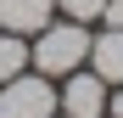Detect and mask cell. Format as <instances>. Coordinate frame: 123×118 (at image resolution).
<instances>
[{
  "label": "cell",
  "mask_w": 123,
  "mask_h": 118,
  "mask_svg": "<svg viewBox=\"0 0 123 118\" xmlns=\"http://www.w3.org/2000/svg\"><path fill=\"white\" fill-rule=\"evenodd\" d=\"M90 23H73V17H50L45 28L28 39V68L45 79H67L90 62Z\"/></svg>",
  "instance_id": "cell-1"
},
{
  "label": "cell",
  "mask_w": 123,
  "mask_h": 118,
  "mask_svg": "<svg viewBox=\"0 0 123 118\" xmlns=\"http://www.w3.org/2000/svg\"><path fill=\"white\" fill-rule=\"evenodd\" d=\"M0 118H56V79L45 73H17L0 84Z\"/></svg>",
  "instance_id": "cell-2"
},
{
  "label": "cell",
  "mask_w": 123,
  "mask_h": 118,
  "mask_svg": "<svg viewBox=\"0 0 123 118\" xmlns=\"http://www.w3.org/2000/svg\"><path fill=\"white\" fill-rule=\"evenodd\" d=\"M106 96H112V84L95 79L90 68L56 79V112L62 118H106Z\"/></svg>",
  "instance_id": "cell-3"
},
{
  "label": "cell",
  "mask_w": 123,
  "mask_h": 118,
  "mask_svg": "<svg viewBox=\"0 0 123 118\" xmlns=\"http://www.w3.org/2000/svg\"><path fill=\"white\" fill-rule=\"evenodd\" d=\"M50 17H56V0H0V28L6 34H28L34 39Z\"/></svg>",
  "instance_id": "cell-4"
},
{
  "label": "cell",
  "mask_w": 123,
  "mask_h": 118,
  "mask_svg": "<svg viewBox=\"0 0 123 118\" xmlns=\"http://www.w3.org/2000/svg\"><path fill=\"white\" fill-rule=\"evenodd\" d=\"M95 79H106V84H123V28H101L90 39V62H84Z\"/></svg>",
  "instance_id": "cell-5"
},
{
  "label": "cell",
  "mask_w": 123,
  "mask_h": 118,
  "mask_svg": "<svg viewBox=\"0 0 123 118\" xmlns=\"http://www.w3.org/2000/svg\"><path fill=\"white\" fill-rule=\"evenodd\" d=\"M17 73H28V34H6L0 28V84Z\"/></svg>",
  "instance_id": "cell-6"
},
{
  "label": "cell",
  "mask_w": 123,
  "mask_h": 118,
  "mask_svg": "<svg viewBox=\"0 0 123 118\" xmlns=\"http://www.w3.org/2000/svg\"><path fill=\"white\" fill-rule=\"evenodd\" d=\"M106 0H56V17H73V23H101Z\"/></svg>",
  "instance_id": "cell-7"
},
{
  "label": "cell",
  "mask_w": 123,
  "mask_h": 118,
  "mask_svg": "<svg viewBox=\"0 0 123 118\" xmlns=\"http://www.w3.org/2000/svg\"><path fill=\"white\" fill-rule=\"evenodd\" d=\"M101 28H123V0H106V11H101Z\"/></svg>",
  "instance_id": "cell-8"
},
{
  "label": "cell",
  "mask_w": 123,
  "mask_h": 118,
  "mask_svg": "<svg viewBox=\"0 0 123 118\" xmlns=\"http://www.w3.org/2000/svg\"><path fill=\"white\" fill-rule=\"evenodd\" d=\"M106 118H123V84H112V96H106Z\"/></svg>",
  "instance_id": "cell-9"
},
{
  "label": "cell",
  "mask_w": 123,
  "mask_h": 118,
  "mask_svg": "<svg viewBox=\"0 0 123 118\" xmlns=\"http://www.w3.org/2000/svg\"><path fill=\"white\" fill-rule=\"evenodd\" d=\"M56 118H62V112H56Z\"/></svg>",
  "instance_id": "cell-10"
}]
</instances>
